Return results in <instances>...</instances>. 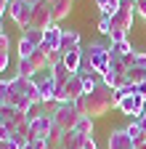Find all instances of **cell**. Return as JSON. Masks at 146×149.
<instances>
[{"mask_svg": "<svg viewBox=\"0 0 146 149\" xmlns=\"http://www.w3.org/2000/svg\"><path fill=\"white\" fill-rule=\"evenodd\" d=\"M125 130H127V136L133 139V149H136L138 144H143V141H146V133L141 130V125H138L136 120H130V123H127V125H125Z\"/></svg>", "mask_w": 146, "mask_h": 149, "instance_id": "19", "label": "cell"}, {"mask_svg": "<svg viewBox=\"0 0 146 149\" xmlns=\"http://www.w3.org/2000/svg\"><path fill=\"white\" fill-rule=\"evenodd\" d=\"M133 3H136V0H133Z\"/></svg>", "mask_w": 146, "mask_h": 149, "instance_id": "42", "label": "cell"}, {"mask_svg": "<svg viewBox=\"0 0 146 149\" xmlns=\"http://www.w3.org/2000/svg\"><path fill=\"white\" fill-rule=\"evenodd\" d=\"M8 64H11L8 53H0V72H6V69H8Z\"/></svg>", "mask_w": 146, "mask_h": 149, "instance_id": "33", "label": "cell"}, {"mask_svg": "<svg viewBox=\"0 0 146 149\" xmlns=\"http://www.w3.org/2000/svg\"><path fill=\"white\" fill-rule=\"evenodd\" d=\"M98 32H101V35H106V37L112 35V19L104 16V13H101V19H98Z\"/></svg>", "mask_w": 146, "mask_h": 149, "instance_id": "28", "label": "cell"}, {"mask_svg": "<svg viewBox=\"0 0 146 149\" xmlns=\"http://www.w3.org/2000/svg\"><path fill=\"white\" fill-rule=\"evenodd\" d=\"M48 149H64L61 141H48Z\"/></svg>", "mask_w": 146, "mask_h": 149, "instance_id": "36", "label": "cell"}, {"mask_svg": "<svg viewBox=\"0 0 146 149\" xmlns=\"http://www.w3.org/2000/svg\"><path fill=\"white\" fill-rule=\"evenodd\" d=\"M53 128H56V123H53L51 115H32L29 117V141L32 139H51L53 136Z\"/></svg>", "mask_w": 146, "mask_h": 149, "instance_id": "5", "label": "cell"}, {"mask_svg": "<svg viewBox=\"0 0 146 149\" xmlns=\"http://www.w3.org/2000/svg\"><path fill=\"white\" fill-rule=\"evenodd\" d=\"M21 3H27L29 8H35V6H40V3H43V0H21Z\"/></svg>", "mask_w": 146, "mask_h": 149, "instance_id": "37", "label": "cell"}, {"mask_svg": "<svg viewBox=\"0 0 146 149\" xmlns=\"http://www.w3.org/2000/svg\"><path fill=\"white\" fill-rule=\"evenodd\" d=\"M51 117H53V123H56V128L66 133V130H72V128L77 125V120L82 115L77 112V104L75 101H66V104H53V115Z\"/></svg>", "mask_w": 146, "mask_h": 149, "instance_id": "3", "label": "cell"}, {"mask_svg": "<svg viewBox=\"0 0 146 149\" xmlns=\"http://www.w3.org/2000/svg\"><path fill=\"white\" fill-rule=\"evenodd\" d=\"M96 6L101 8V13H104V16H109V19H112V16L120 11L122 0H96Z\"/></svg>", "mask_w": 146, "mask_h": 149, "instance_id": "20", "label": "cell"}, {"mask_svg": "<svg viewBox=\"0 0 146 149\" xmlns=\"http://www.w3.org/2000/svg\"><path fill=\"white\" fill-rule=\"evenodd\" d=\"M109 45H104V43H90L88 45V51H85V59H82V69H80V74H106V69H109Z\"/></svg>", "mask_w": 146, "mask_h": 149, "instance_id": "2", "label": "cell"}, {"mask_svg": "<svg viewBox=\"0 0 146 149\" xmlns=\"http://www.w3.org/2000/svg\"><path fill=\"white\" fill-rule=\"evenodd\" d=\"M75 104H77V112H80V115L96 120V117H104L109 109H114V107H117V99H114V91H112V88L101 85V88H96L93 93L80 96Z\"/></svg>", "mask_w": 146, "mask_h": 149, "instance_id": "1", "label": "cell"}, {"mask_svg": "<svg viewBox=\"0 0 146 149\" xmlns=\"http://www.w3.org/2000/svg\"><path fill=\"white\" fill-rule=\"evenodd\" d=\"M11 88H13L16 93H21V96H27L32 104H40V91H37V80L16 74V77H11Z\"/></svg>", "mask_w": 146, "mask_h": 149, "instance_id": "7", "label": "cell"}, {"mask_svg": "<svg viewBox=\"0 0 146 149\" xmlns=\"http://www.w3.org/2000/svg\"><path fill=\"white\" fill-rule=\"evenodd\" d=\"M143 19H146V16H143Z\"/></svg>", "mask_w": 146, "mask_h": 149, "instance_id": "43", "label": "cell"}, {"mask_svg": "<svg viewBox=\"0 0 146 149\" xmlns=\"http://www.w3.org/2000/svg\"><path fill=\"white\" fill-rule=\"evenodd\" d=\"M80 45V32L77 29H64V35H61V53H66L69 48H77Z\"/></svg>", "mask_w": 146, "mask_h": 149, "instance_id": "17", "label": "cell"}, {"mask_svg": "<svg viewBox=\"0 0 146 149\" xmlns=\"http://www.w3.org/2000/svg\"><path fill=\"white\" fill-rule=\"evenodd\" d=\"M8 48H11V37L3 32L0 35V53H8Z\"/></svg>", "mask_w": 146, "mask_h": 149, "instance_id": "31", "label": "cell"}, {"mask_svg": "<svg viewBox=\"0 0 146 149\" xmlns=\"http://www.w3.org/2000/svg\"><path fill=\"white\" fill-rule=\"evenodd\" d=\"M85 136L82 133H77V130L75 128H72V130H66V133H64V139H61V146L64 149H82L85 146Z\"/></svg>", "mask_w": 146, "mask_h": 149, "instance_id": "15", "label": "cell"}, {"mask_svg": "<svg viewBox=\"0 0 146 149\" xmlns=\"http://www.w3.org/2000/svg\"><path fill=\"white\" fill-rule=\"evenodd\" d=\"M66 91V101H77L80 96H85V88H82V74H72L64 85Z\"/></svg>", "mask_w": 146, "mask_h": 149, "instance_id": "13", "label": "cell"}, {"mask_svg": "<svg viewBox=\"0 0 146 149\" xmlns=\"http://www.w3.org/2000/svg\"><path fill=\"white\" fill-rule=\"evenodd\" d=\"M11 104V80H3L0 77V107Z\"/></svg>", "mask_w": 146, "mask_h": 149, "instance_id": "25", "label": "cell"}, {"mask_svg": "<svg viewBox=\"0 0 146 149\" xmlns=\"http://www.w3.org/2000/svg\"><path fill=\"white\" fill-rule=\"evenodd\" d=\"M136 149H146V141H143V144H138V146H136Z\"/></svg>", "mask_w": 146, "mask_h": 149, "instance_id": "38", "label": "cell"}, {"mask_svg": "<svg viewBox=\"0 0 146 149\" xmlns=\"http://www.w3.org/2000/svg\"><path fill=\"white\" fill-rule=\"evenodd\" d=\"M133 16H136V3H133V0H122L120 11L112 16V29H125V32H130V29H133Z\"/></svg>", "mask_w": 146, "mask_h": 149, "instance_id": "6", "label": "cell"}, {"mask_svg": "<svg viewBox=\"0 0 146 149\" xmlns=\"http://www.w3.org/2000/svg\"><path fill=\"white\" fill-rule=\"evenodd\" d=\"M61 35H64V27L51 24V27L45 29V45H48L51 51H59V48H61Z\"/></svg>", "mask_w": 146, "mask_h": 149, "instance_id": "14", "label": "cell"}, {"mask_svg": "<svg viewBox=\"0 0 146 149\" xmlns=\"http://www.w3.org/2000/svg\"><path fill=\"white\" fill-rule=\"evenodd\" d=\"M136 123H138V125H141V130H143V133H146V109H143V112H141V117H138V120H136Z\"/></svg>", "mask_w": 146, "mask_h": 149, "instance_id": "34", "label": "cell"}, {"mask_svg": "<svg viewBox=\"0 0 146 149\" xmlns=\"http://www.w3.org/2000/svg\"><path fill=\"white\" fill-rule=\"evenodd\" d=\"M133 48H130V43L127 40H122V43H109V53L112 56H127Z\"/></svg>", "mask_w": 146, "mask_h": 149, "instance_id": "24", "label": "cell"}, {"mask_svg": "<svg viewBox=\"0 0 146 149\" xmlns=\"http://www.w3.org/2000/svg\"><path fill=\"white\" fill-rule=\"evenodd\" d=\"M35 51H37V48H35L32 43H27V40H24V37H21V40H19V59H27V56H32Z\"/></svg>", "mask_w": 146, "mask_h": 149, "instance_id": "27", "label": "cell"}, {"mask_svg": "<svg viewBox=\"0 0 146 149\" xmlns=\"http://www.w3.org/2000/svg\"><path fill=\"white\" fill-rule=\"evenodd\" d=\"M82 59H85V51L77 45V48H69L66 53H64V59H61V64L72 72V74H80V69H82Z\"/></svg>", "mask_w": 146, "mask_h": 149, "instance_id": "11", "label": "cell"}, {"mask_svg": "<svg viewBox=\"0 0 146 149\" xmlns=\"http://www.w3.org/2000/svg\"><path fill=\"white\" fill-rule=\"evenodd\" d=\"M136 13L138 16H146V0H136Z\"/></svg>", "mask_w": 146, "mask_h": 149, "instance_id": "32", "label": "cell"}, {"mask_svg": "<svg viewBox=\"0 0 146 149\" xmlns=\"http://www.w3.org/2000/svg\"><path fill=\"white\" fill-rule=\"evenodd\" d=\"M0 35H3V24H0Z\"/></svg>", "mask_w": 146, "mask_h": 149, "instance_id": "40", "label": "cell"}, {"mask_svg": "<svg viewBox=\"0 0 146 149\" xmlns=\"http://www.w3.org/2000/svg\"><path fill=\"white\" fill-rule=\"evenodd\" d=\"M21 37H24L27 43H32L35 48H40V45L45 43V32H40V29H32V27H29V29H24V32H21Z\"/></svg>", "mask_w": 146, "mask_h": 149, "instance_id": "21", "label": "cell"}, {"mask_svg": "<svg viewBox=\"0 0 146 149\" xmlns=\"http://www.w3.org/2000/svg\"><path fill=\"white\" fill-rule=\"evenodd\" d=\"M51 11H53V19H56V24H59L61 19L69 16V11H72V0H53V3H51Z\"/></svg>", "mask_w": 146, "mask_h": 149, "instance_id": "16", "label": "cell"}, {"mask_svg": "<svg viewBox=\"0 0 146 149\" xmlns=\"http://www.w3.org/2000/svg\"><path fill=\"white\" fill-rule=\"evenodd\" d=\"M48 3H53V0H48Z\"/></svg>", "mask_w": 146, "mask_h": 149, "instance_id": "41", "label": "cell"}, {"mask_svg": "<svg viewBox=\"0 0 146 149\" xmlns=\"http://www.w3.org/2000/svg\"><path fill=\"white\" fill-rule=\"evenodd\" d=\"M104 83H101V77H96V74H82V88H85V93H93L96 88H101Z\"/></svg>", "mask_w": 146, "mask_h": 149, "instance_id": "23", "label": "cell"}, {"mask_svg": "<svg viewBox=\"0 0 146 149\" xmlns=\"http://www.w3.org/2000/svg\"><path fill=\"white\" fill-rule=\"evenodd\" d=\"M127 83H133V85H146V67L141 64H133V67H127Z\"/></svg>", "mask_w": 146, "mask_h": 149, "instance_id": "18", "label": "cell"}, {"mask_svg": "<svg viewBox=\"0 0 146 149\" xmlns=\"http://www.w3.org/2000/svg\"><path fill=\"white\" fill-rule=\"evenodd\" d=\"M53 77H56V85H66V80L72 77V72H69L64 64H59L56 69H53Z\"/></svg>", "mask_w": 146, "mask_h": 149, "instance_id": "26", "label": "cell"}, {"mask_svg": "<svg viewBox=\"0 0 146 149\" xmlns=\"http://www.w3.org/2000/svg\"><path fill=\"white\" fill-rule=\"evenodd\" d=\"M82 149H98V146H96V141H93V139H88V141H85V146H82Z\"/></svg>", "mask_w": 146, "mask_h": 149, "instance_id": "35", "label": "cell"}, {"mask_svg": "<svg viewBox=\"0 0 146 149\" xmlns=\"http://www.w3.org/2000/svg\"><path fill=\"white\" fill-rule=\"evenodd\" d=\"M37 91H40V104H56V77H53V69H45L43 77H37Z\"/></svg>", "mask_w": 146, "mask_h": 149, "instance_id": "9", "label": "cell"}, {"mask_svg": "<svg viewBox=\"0 0 146 149\" xmlns=\"http://www.w3.org/2000/svg\"><path fill=\"white\" fill-rule=\"evenodd\" d=\"M51 24H56V19H53V11H51V3L48 0H43L40 6H35L32 8V29H40V32H45Z\"/></svg>", "mask_w": 146, "mask_h": 149, "instance_id": "8", "label": "cell"}, {"mask_svg": "<svg viewBox=\"0 0 146 149\" xmlns=\"http://www.w3.org/2000/svg\"><path fill=\"white\" fill-rule=\"evenodd\" d=\"M24 149H48V141L45 139H32L24 144Z\"/></svg>", "mask_w": 146, "mask_h": 149, "instance_id": "29", "label": "cell"}, {"mask_svg": "<svg viewBox=\"0 0 146 149\" xmlns=\"http://www.w3.org/2000/svg\"><path fill=\"white\" fill-rule=\"evenodd\" d=\"M0 149H6V141H0Z\"/></svg>", "mask_w": 146, "mask_h": 149, "instance_id": "39", "label": "cell"}, {"mask_svg": "<svg viewBox=\"0 0 146 149\" xmlns=\"http://www.w3.org/2000/svg\"><path fill=\"white\" fill-rule=\"evenodd\" d=\"M75 130H77V133H82L85 139H93V117H80L77 120V125H75Z\"/></svg>", "mask_w": 146, "mask_h": 149, "instance_id": "22", "label": "cell"}, {"mask_svg": "<svg viewBox=\"0 0 146 149\" xmlns=\"http://www.w3.org/2000/svg\"><path fill=\"white\" fill-rule=\"evenodd\" d=\"M122 40H127V32H125V29H112L109 43H122Z\"/></svg>", "mask_w": 146, "mask_h": 149, "instance_id": "30", "label": "cell"}, {"mask_svg": "<svg viewBox=\"0 0 146 149\" xmlns=\"http://www.w3.org/2000/svg\"><path fill=\"white\" fill-rule=\"evenodd\" d=\"M109 149H133V139L127 136L125 128H114L109 133Z\"/></svg>", "mask_w": 146, "mask_h": 149, "instance_id": "12", "label": "cell"}, {"mask_svg": "<svg viewBox=\"0 0 146 149\" xmlns=\"http://www.w3.org/2000/svg\"><path fill=\"white\" fill-rule=\"evenodd\" d=\"M8 16L13 19V24L19 27L21 32H24V29H29V24H32V8H29L27 3H21V0H13V3H11Z\"/></svg>", "mask_w": 146, "mask_h": 149, "instance_id": "10", "label": "cell"}, {"mask_svg": "<svg viewBox=\"0 0 146 149\" xmlns=\"http://www.w3.org/2000/svg\"><path fill=\"white\" fill-rule=\"evenodd\" d=\"M48 69V61H45V51H35L32 56H27V59H19V64H16V74H21V77H32L37 72H45Z\"/></svg>", "mask_w": 146, "mask_h": 149, "instance_id": "4", "label": "cell"}]
</instances>
